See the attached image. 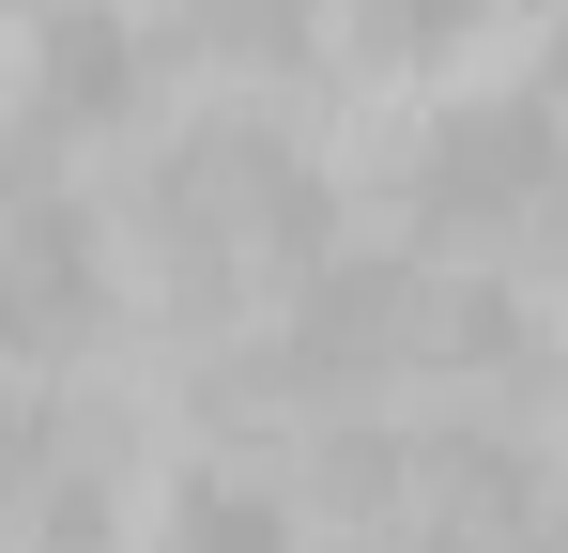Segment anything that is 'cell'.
<instances>
[{
    "label": "cell",
    "mask_w": 568,
    "mask_h": 553,
    "mask_svg": "<svg viewBox=\"0 0 568 553\" xmlns=\"http://www.w3.org/2000/svg\"><path fill=\"white\" fill-rule=\"evenodd\" d=\"M139 247H154V276H185L200 308L277 276V262L307 276V262H338V170L292 123H185L139 170Z\"/></svg>",
    "instance_id": "6da1fadb"
},
{
    "label": "cell",
    "mask_w": 568,
    "mask_h": 553,
    "mask_svg": "<svg viewBox=\"0 0 568 553\" xmlns=\"http://www.w3.org/2000/svg\"><path fill=\"white\" fill-rule=\"evenodd\" d=\"M399 215L430 262H568V92H462L399 139Z\"/></svg>",
    "instance_id": "7a4b0ae2"
},
{
    "label": "cell",
    "mask_w": 568,
    "mask_h": 553,
    "mask_svg": "<svg viewBox=\"0 0 568 553\" xmlns=\"http://www.w3.org/2000/svg\"><path fill=\"white\" fill-rule=\"evenodd\" d=\"M154 16H108V0H62L47 31H31V139H108V123H139L154 108Z\"/></svg>",
    "instance_id": "3957f363"
},
{
    "label": "cell",
    "mask_w": 568,
    "mask_h": 553,
    "mask_svg": "<svg viewBox=\"0 0 568 553\" xmlns=\"http://www.w3.org/2000/svg\"><path fill=\"white\" fill-rule=\"evenodd\" d=\"M154 47L200 62V78L277 92V78H307V62L338 47V0H154Z\"/></svg>",
    "instance_id": "277c9868"
},
{
    "label": "cell",
    "mask_w": 568,
    "mask_h": 553,
    "mask_svg": "<svg viewBox=\"0 0 568 553\" xmlns=\"http://www.w3.org/2000/svg\"><path fill=\"white\" fill-rule=\"evenodd\" d=\"M507 0H338V47L369 62V78H415V62H446V47H476Z\"/></svg>",
    "instance_id": "5b68a950"
},
{
    "label": "cell",
    "mask_w": 568,
    "mask_h": 553,
    "mask_svg": "<svg viewBox=\"0 0 568 553\" xmlns=\"http://www.w3.org/2000/svg\"><path fill=\"white\" fill-rule=\"evenodd\" d=\"M154 553H292V507L246 492V476H185L170 523H154Z\"/></svg>",
    "instance_id": "8992f818"
},
{
    "label": "cell",
    "mask_w": 568,
    "mask_h": 553,
    "mask_svg": "<svg viewBox=\"0 0 568 553\" xmlns=\"http://www.w3.org/2000/svg\"><path fill=\"white\" fill-rule=\"evenodd\" d=\"M31 354H78V323L47 308V276L16 262V231H0V369H31Z\"/></svg>",
    "instance_id": "52a82bcc"
},
{
    "label": "cell",
    "mask_w": 568,
    "mask_h": 553,
    "mask_svg": "<svg viewBox=\"0 0 568 553\" xmlns=\"http://www.w3.org/2000/svg\"><path fill=\"white\" fill-rule=\"evenodd\" d=\"M0 16H31V31H47V16H62V0H0Z\"/></svg>",
    "instance_id": "ba28073f"
},
{
    "label": "cell",
    "mask_w": 568,
    "mask_h": 553,
    "mask_svg": "<svg viewBox=\"0 0 568 553\" xmlns=\"http://www.w3.org/2000/svg\"><path fill=\"white\" fill-rule=\"evenodd\" d=\"M554 92H568V47H554Z\"/></svg>",
    "instance_id": "9c48e42d"
}]
</instances>
